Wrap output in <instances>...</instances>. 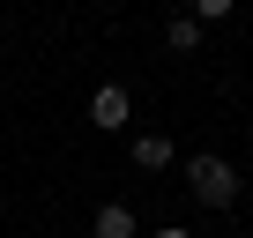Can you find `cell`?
Returning <instances> with one entry per match:
<instances>
[{"label": "cell", "instance_id": "obj_5", "mask_svg": "<svg viewBox=\"0 0 253 238\" xmlns=\"http://www.w3.org/2000/svg\"><path fill=\"white\" fill-rule=\"evenodd\" d=\"M164 38H171V52H201V38H209V30H201L194 15H171V30H164Z\"/></svg>", "mask_w": 253, "mask_h": 238}, {"label": "cell", "instance_id": "obj_3", "mask_svg": "<svg viewBox=\"0 0 253 238\" xmlns=\"http://www.w3.org/2000/svg\"><path fill=\"white\" fill-rule=\"evenodd\" d=\"M97 238H142L134 208H126V201H104V208H97Z\"/></svg>", "mask_w": 253, "mask_h": 238}, {"label": "cell", "instance_id": "obj_6", "mask_svg": "<svg viewBox=\"0 0 253 238\" xmlns=\"http://www.w3.org/2000/svg\"><path fill=\"white\" fill-rule=\"evenodd\" d=\"M231 8H238V0H194V8H186V15H194V23H201V30H209V23H223V15H231Z\"/></svg>", "mask_w": 253, "mask_h": 238}, {"label": "cell", "instance_id": "obj_4", "mask_svg": "<svg viewBox=\"0 0 253 238\" xmlns=\"http://www.w3.org/2000/svg\"><path fill=\"white\" fill-rule=\"evenodd\" d=\"M134 164L142 171H164L171 164V134H134Z\"/></svg>", "mask_w": 253, "mask_h": 238}, {"label": "cell", "instance_id": "obj_2", "mask_svg": "<svg viewBox=\"0 0 253 238\" xmlns=\"http://www.w3.org/2000/svg\"><path fill=\"white\" fill-rule=\"evenodd\" d=\"M126 119H134V112H126V89H119V82H104V89L89 97V127H104V134H126Z\"/></svg>", "mask_w": 253, "mask_h": 238}, {"label": "cell", "instance_id": "obj_1", "mask_svg": "<svg viewBox=\"0 0 253 238\" xmlns=\"http://www.w3.org/2000/svg\"><path fill=\"white\" fill-rule=\"evenodd\" d=\"M186 186H194V201H209V208H231V201H238V171H231L223 157H186Z\"/></svg>", "mask_w": 253, "mask_h": 238}, {"label": "cell", "instance_id": "obj_7", "mask_svg": "<svg viewBox=\"0 0 253 238\" xmlns=\"http://www.w3.org/2000/svg\"><path fill=\"white\" fill-rule=\"evenodd\" d=\"M149 238H186V223H164V231H149Z\"/></svg>", "mask_w": 253, "mask_h": 238}]
</instances>
